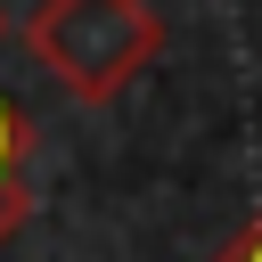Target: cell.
<instances>
[{
    "mask_svg": "<svg viewBox=\"0 0 262 262\" xmlns=\"http://www.w3.org/2000/svg\"><path fill=\"white\" fill-rule=\"evenodd\" d=\"M25 213H33V180H0V246L25 229Z\"/></svg>",
    "mask_w": 262,
    "mask_h": 262,
    "instance_id": "3",
    "label": "cell"
},
{
    "mask_svg": "<svg viewBox=\"0 0 262 262\" xmlns=\"http://www.w3.org/2000/svg\"><path fill=\"white\" fill-rule=\"evenodd\" d=\"M213 262H262V213H254V221H246V229H237V237H229Z\"/></svg>",
    "mask_w": 262,
    "mask_h": 262,
    "instance_id": "4",
    "label": "cell"
},
{
    "mask_svg": "<svg viewBox=\"0 0 262 262\" xmlns=\"http://www.w3.org/2000/svg\"><path fill=\"white\" fill-rule=\"evenodd\" d=\"M25 49L66 98L106 106L164 57V16L156 0H41L25 16Z\"/></svg>",
    "mask_w": 262,
    "mask_h": 262,
    "instance_id": "1",
    "label": "cell"
},
{
    "mask_svg": "<svg viewBox=\"0 0 262 262\" xmlns=\"http://www.w3.org/2000/svg\"><path fill=\"white\" fill-rule=\"evenodd\" d=\"M25 156H33V123H25V106L0 90V180H25Z\"/></svg>",
    "mask_w": 262,
    "mask_h": 262,
    "instance_id": "2",
    "label": "cell"
}]
</instances>
